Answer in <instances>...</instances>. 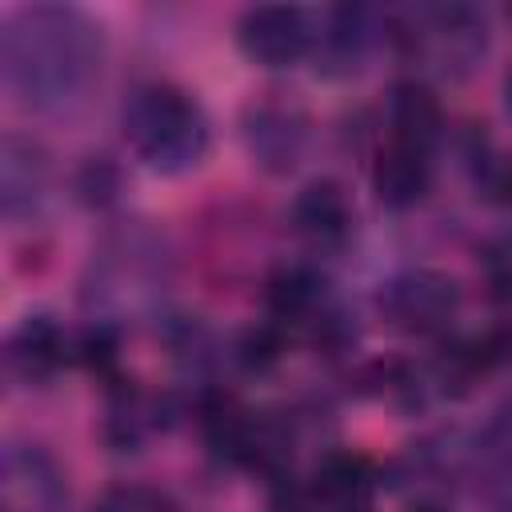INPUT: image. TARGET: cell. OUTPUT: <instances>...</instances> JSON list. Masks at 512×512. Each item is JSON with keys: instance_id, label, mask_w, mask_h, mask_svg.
Here are the masks:
<instances>
[{"instance_id": "obj_1", "label": "cell", "mask_w": 512, "mask_h": 512, "mask_svg": "<svg viewBox=\"0 0 512 512\" xmlns=\"http://www.w3.org/2000/svg\"><path fill=\"white\" fill-rule=\"evenodd\" d=\"M0 72L20 104L60 112L100 76V28L64 4L16 8L0 32Z\"/></svg>"}, {"instance_id": "obj_2", "label": "cell", "mask_w": 512, "mask_h": 512, "mask_svg": "<svg viewBox=\"0 0 512 512\" xmlns=\"http://www.w3.org/2000/svg\"><path fill=\"white\" fill-rule=\"evenodd\" d=\"M124 132L132 152L164 176L196 168L208 152V120L200 104L172 84H144L124 104Z\"/></svg>"}, {"instance_id": "obj_3", "label": "cell", "mask_w": 512, "mask_h": 512, "mask_svg": "<svg viewBox=\"0 0 512 512\" xmlns=\"http://www.w3.org/2000/svg\"><path fill=\"white\" fill-rule=\"evenodd\" d=\"M392 36L404 56L424 68L460 80L484 56V20L468 4H420L392 20Z\"/></svg>"}, {"instance_id": "obj_4", "label": "cell", "mask_w": 512, "mask_h": 512, "mask_svg": "<svg viewBox=\"0 0 512 512\" xmlns=\"http://www.w3.org/2000/svg\"><path fill=\"white\" fill-rule=\"evenodd\" d=\"M380 308L396 328L428 336V332H440L456 316L460 288L452 276H444L436 268H408L384 284Z\"/></svg>"}, {"instance_id": "obj_5", "label": "cell", "mask_w": 512, "mask_h": 512, "mask_svg": "<svg viewBox=\"0 0 512 512\" xmlns=\"http://www.w3.org/2000/svg\"><path fill=\"white\" fill-rule=\"evenodd\" d=\"M68 480L36 444H8L0 460V512H64Z\"/></svg>"}, {"instance_id": "obj_6", "label": "cell", "mask_w": 512, "mask_h": 512, "mask_svg": "<svg viewBox=\"0 0 512 512\" xmlns=\"http://www.w3.org/2000/svg\"><path fill=\"white\" fill-rule=\"evenodd\" d=\"M312 36H316L312 32V20L296 4H260V8H248L240 16V28H236L240 52L252 64H264V68L296 64L312 48Z\"/></svg>"}, {"instance_id": "obj_7", "label": "cell", "mask_w": 512, "mask_h": 512, "mask_svg": "<svg viewBox=\"0 0 512 512\" xmlns=\"http://www.w3.org/2000/svg\"><path fill=\"white\" fill-rule=\"evenodd\" d=\"M48 188V160L44 148L28 136L8 132L0 140V208L8 220L32 212Z\"/></svg>"}, {"instance_id": "obj_8", "label": "cell", "mask_w": 512, "mask_h": 512, "mask_svg": "<svg viewBox=\"0 0 512 512\" xmlns=\"http://www.w3.org/2000/svg\"><path fill=\"white\" fill-rule=\"evenodd\" d=\"M292 224L296 232L316 248H336L352 232V204L348 192L336 180H312L292 200Z\"/></svg>"}, {"instance_id": "obj_9", "label": "cell", "mask_w": 512, "mask_h": 512, "mask_svg": "<svg viewBox=\"0 0 512 512\" xmlns=\"http://www.w3.org/2000/svg\"><path fill=\"white\" fill-rule=\"evenodd\" d=\"M64 360H68V336L60 332V324L52 316H28L8 336V348H4L8 376L24 380V384L48 380Z\"/></svg>"}, {"instance_id": "obj_10", "label": "cell", "mask_w": 512, "mask_h": 512, "mask_svg": "<svg viewBox=\"0 0 512 512\" xmlns=\"http://www.w3.org/2000/svg\"><path fill=\"white\" fill-rule=\"evenodd\" d=\"M244 144L256 156V164H264L272 172H284L300 156L304 120H300V112L280 108V104L248 108V116H244Z\"/></svg>"}, {"instance_id": "obj_11", "label": "cell", "mask_w": 512, "mask_h": 512, "mask_svg": "<svg viewBox=\"0 0 512 512\" xmlns=\"http://www.w3.org/2000/svg\"><path fill=\"white\" fill-rule=\"evenodd\" d=\"M376 44V24H372V12L368 8H356V4H340L328 12V24L320 32V64L324 72L332 76H348L364 64V56L372 52Z\"/></svg>"}, {"instance_id": "obj_12", "label": "cell", "mask_w": 512, "mask_h": 512, "mask_svg": "<svg viewBox=\"0 0 512 512\" xmlns=\"http://www.w3.org/2000/svg\"><path fill=\"white\" fill-rule=\"evenodd\" d=\"M428 176H432L428 152H416V148L392 140V144L380 152L376 168H372V188H376V200H380L384 208H396V212H400V208H412V204L424 200Z\"/></svg>"}, {"instance_id": "obj_13", "label": "cell", "mask_w": 512, "mask_h": 512, "mask_svg": "<svg viewBox=\"0 0 512 512\" xmlns=\"http://www.w3.org/2000/svg\"><path fill=\"white\" fill-rule=\"evenodd\" d=\"M392 136L416 152H432L444 136V108L428 84H396L392 92Z\"/></svg>"}, {"instance_id": "obj_14", "label": "cell", "mask_w": 512, "mask_h": 512, "mask_svg": "<svg viewBox=\"0 0 512 512\" xmlns=\"http://www.w3.org/2000/svg\"><path fill=\"white\" fill-rule=\"evenodd\" d=\"M312 488L332 508H356V504H364V496L372 488V464L360 452H328L316 464Z\"/></svg>"}, {"instance_id": "obj_15", "label": "cell", "mask_w": 512, "mask_h": 512, "mask_svg": "<svg viewBox=\"0 0 512 512\" xmlns=\"http://www.w3.org/2000/svg\"><path fill=\"white\" fill-rule=\"evenodd\" d=\"M324 300V280L308 268V264H284L268 276L264 284V304L276 320H304L320 308Z\"/></svg>"}, {"instance_id": "obj_16", "label": "cell", "mask_w": 512, "mask_h": 512, "mask_svg": "<svg viewBox=\"0 0 512 512\" xmlns=\"http://www.w3.org/2000/svg\"><path fill=\"white\" fill-rule=\"evenodd\" d=\"M280 352H284V336L276 324H260V328L244 332V340H240V360L248 368H268L280 360Z\"/></svg>"}, {"instance_id": "obj_17", "label": "cell", "mask_w": 512, "mask_h": 512, "mask_svg": "<svg viewBox=\"0 0 512 512\" xmlns=\"http://www.w3.org/2000/svg\"><path fill=\"white\" fill-rule=\"evenodd\" d=\"M484 276H488V288L504 300H512V232L496 236L488 248H484Z\"/></svg>"}, {"instance_id": "obj_18", "label": "cell", "mask_w": 512, "mask_h": 512, "mask_svg": "<svg viewBox=\"0 0 512 512\" xmlns=\"http://www.w3.org/2000/svg\"><path fill=\"white\" fill-rule=\"evenodd\" d=\"M96 512H172V504H168L160 492H152V488L128 484V488H112V492L96 504Z\"/></svg>"}, {"instance_id": "obj_19", "label": "cell", "mask_w": 512, "mask_h": 512, "mask_svg": "<svg viewBox=\"0 0 512 512\" xmlns=\"http://www.w3.org/2000/svg\"><path fill=\"white\" fill-rule=\"evenodd\" d=\"M76 352H80V360H84L88 368H96V372L108 376V372L116 368V336H112V328H104V324L88 328V332L80 336Z\"/></svg>"}, {"instance_id": "obj_20", "label": "cell", "mask_w": 512, "mask_h": 512, "mask_svg": "<svg viewBox=\"0 0 512 512\" xmlns=\"http://www.w3.org/2000/svg\"><path fill=\"white\" fill-rule=\"evenodd\" d=\"M484 452L488 460H496L504 472H512V400L496 408L492 424L484 428Z\"/></svg>"}, {"instance_id": "obj_21", "label": "cell", "mask_w": 512, "mask_h": 512, "mask_svg": "<svg viewBox=\"0 0 512 512\" xmlns=\"http://www.w3.org/2000/svg\"><path fill=\"white\" fill-rule=\"evenodd\" d=\"M504 100H508V108H512V72L504 76Z\"/></svg>"}, {"instance_id": "obj_22", "label": "cell", "mask_w": 512, "mask_h": 512, "mask_svg": "<svg viewBox=\"0 0 512 512\" xmlns=\"http://www.w3.org/2000/svg\"><path fill=\"white\" fill-rule=\"evenodd\" d=\"M412 512H444V508H436V504H416Z\"/></svg>"}]
</instances>
